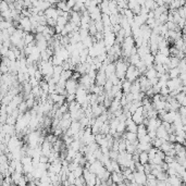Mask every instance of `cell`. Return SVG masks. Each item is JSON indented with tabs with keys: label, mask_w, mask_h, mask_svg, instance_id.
<instances>
[{
	"label": "cell",
	"mask_w": 186,
	"mask_h": 186,
	"mask_svg": "<svg viewBox=\"0 0 186 186\" xmlns=\"http://www.w3.org/2000/svg\"><path fill=\"white\" fill-rule=\"evenodd\" d=\"M28 147L36 148L38 145H41L44 143V138L40 136V133L38 131H31V133L27 135Z\"/></svg>",
	"instance_id": "cell-1"
},
{
	"label": "cell",
	"mask_w": 186,
	"mask_h": 186,
	"mask_svg": "<svg viewBox=\"0 0 186 186\" xmlns=\"http://www.w3.org/2000/svg\"><path fill=\"white\" fill-rule=\"evenodd\" d=\"M115 65H117V71H115V75L121 80V81H125L126 77H125V74H126L127 68H128V64H127L126 61H123L122 59H120L119 61L115 62Z\"/></svg>",
	"instance_id": "cell-2"
},
{
	"label": "cell",
	"mask_w": 186,
	"mask_h": 186,
	"mask_svg": "<svg viewBox=\"0 0 186 186\" xmlns=\"http://www.w3.org/2000/svg\"><path fill=\"white\" fill-rule=\"evenodd\" d=\"M139 76H141V72L138 71V69H137L135 65H133V64L128 65L126 74H125V77H126L127 81H130V82H134V81H136Z\"/></svg>",
	"instance_id": "cell-3"
},
{
	"label": "cell",
	"mask_w": 186,
	"mask_h": 186,
	"mask_svg": "<svg viewBox=\"0 0 186 186\" xmlns=\"http://www.w3.org/2000/svg\"><path fill=\"white\" fill-rule=\"evenodd\" d=\"M146 115H145V111H144V107L141 106V107H138L137 110L133 113L132 115V119L134 120V122L136 123V124H141V123H144V120H145Z\"/></svg>",
	"instance_id": "cell-4"
},
{
	"label": "cell",
	"mask_w": 186,
	"mask_h": 186,
	"mask_svg": "<svg viewBox=\"0 0 186 186\" xmlns=\"http://www.w3.org/2000/svg\"><path fill=\"white\" fill-rule=\"evenodd\" d=\"M20 25H19L18 28H22L24 31H26V32H31L33 28V25H32V22H31V19L27 18V16H23L20 19Z\"/></svg>",
	"instance_id": "cell-5"
},
{
	"label": "cell",
	"mask_w": 186,
	"mask_h": 186,
	"mask_svg": "<svg viewBox=\"0 0 186 186\" xmlns=\"http://www.w3.org/2000/svg\"><path fill=\"white\" fill-rule=\"evenodd\" d=\"M77 81L74 80V78H70L67 81V84H65V89L68 91V94H75L77 91Z\"/></svg>",
	"instance_id": "cell-6"
},
{
	"label": "cell",
	"mask_w": 186,
	"mask_h": 186,
	"mask_svg": "<svg viewBox=\"0 0 186 186\" xmlns=\"http://www.w3.org/2000/svg\"><path fill=\"white\" fill-rule=\"evenodd\" d=\"M134 180L136 181L138 185L146 184L147 183V174L145 172H139V171H134Z\"/></svg>",
	"instance_id": "cell-7"
},
{
	"label": "cell",
	"mask_w": 186,
	"mask_h": 186,
	"mask_svg": "<svg viewBox=\"0 0 186 186\" xmlns=\"http://www.w3.org/2000/svg\"><path fill=\"white\" fill-rule=\"evenodd\" d=\"M111 178H112V181H113L114 184H118V185H122V184H124V180H125L123 173L117 172V171H113V172L111 173Z\"/></svg>",
	"instance_id": "cell-8"
},
{
	"label": "cell",
	"mask_w": 186,
	"mask_h": 186,
	"mask_svg": "<svg viewBox=\"0 0 186 186\" xmlns=\"http://www.w3.org/2000/svg\"><path fill=\"white\" fill-rule=\"evenodd\" d=\"M7 146H8V149L10 150V151H12V150H14L15 148H19V147H21V141H20V139H19L16 136H11V138H10V141L7 143Z\"/></svg>",
	"instance_id": "cell-9"
},
{
	"label": "cell",
	"mask_w": 186,
	"mask_h": 186,
	"mask_svg": "<svg viewBox=\"0 0 186 186\" xmlns=\"http://www.w3.org/2000/svg\"><path fill=\"white\" fill-rule=\"evenodd\" d=\"M107 80H108V76H107V74L104 73V71L99 70V71L97 72L96 84H97V85H100V86H104V84H106V82H107Z\"/></svg>",
	"instance_id": "cell-10"
},
{
	"label": "cell",
	"mask_w": 186,
	"mask_h": 186,
	"mask_svg": "<svg viewBox=\"0 0 186 186\" xmlns=\"http://www.w3.org/2000/svg\"><path fill=\"white\" fill-rule=\"evenodd\" d=\"M170 61V56H164L162 54H156L154 55V63H160V64H168Z\"/></svg>",
	"instance_id": "cell-11"
},
{
	"label": "cell",
	"mask_w": 186,
	"mask_h": 186,
	"mask_svg": "<svg viewBox=\"0 0 186 186\" xmlns=\"http://www.w3.org/2000/svg\"><path fill=\"white\" fill-rule=\"evenodd\" d=\"M169 133L167 130H165V127L161 124V126L158 127V130H157V137H159V138H162V139H164V141H168L169 139Z\"/></svg>",
	"instance_id": "cell-12"
},
{
	"label": "cell",
	"mask_w": 186,
	"mask_h": 186,
	"mask_svg": "<svg viewBox=\"0 0 186 186\" xmlns=\"http://www.w3.org/2000/svg\"><path fill=\"white\" fill-rule=\"evenodd\" d=\"M45 15L47 16V19H57L59 18V14H58V9L54 8V7H49L47 10H45Z\"/></svg>",
	"instance_id": "cell-13"
},
{
	"label": "cell",
	"mask_w": 186,
	"mask_h": 186,
	"mask_svg": "<svg viewBox=\"0 0 186 186\" xmlns=\"http://www.w3.org/2000/svg\"><path fill=\"white\" fill-rule=\"evenodd\" d=\"M176 114H177L176 111H173V110H171V111H168L167 113L164 114L162 121H167V122H169V123H171V124H172V123H174L175 119H176Z\"/></svg>",
	"instance_id": "cell-14"
},
{
	"label": "cell",
	"mask_w": 186,
	"mask_h": 186,
	"mask_svg": "<svg viewBox=\"0 0 186 186\" xmlns=\"http://www.w3.org/2000/svg\"><path fill=\"white\" fill-rule=\"evenodd\" d=\"M137 128H138V124L134 122V120L132 118H127L126 119V130L128 132H134L137 133Z\"/></svg>",
	"instance_id": "cell-15"
},
{
	"label": "cell",
	"mask_w": 186,
	"mask_h": 186,
	"mask_svg": "<svg viewBox=\"0 0 186 186\" xmlns=\"http://www.w3.org/2000/svg\"><path fill=\"white\" fill-rule=\"evenodd\" d=\"M122 138L126 139V141H132V143H134V141H138V135H137V133H134V132H128V131H127L126 133H124V135L122 136Z\"/></svg>",
	"instance_id": "cell-16"
},
{
	"label": "cell",
	"mask_w": 186,
	"mask_h": 186,
	"mask_svg": "<svg viewBox=\"0 0 186 186\" xmlns=\"http://www.w3.org/2000/svg\"><path fill=\"white\" fill-rule=\"evenodd\" d=\"M115 71H117V65H115V63H113V62H110V63L106 67V69H104V73L107 74L108 77L115 74Z\"/></svg>",
	"instance_id": "cell-17"
},
{
	"label": "cell",
	"mask_w": 186,
	"mask_h": 186,
	"mask_svg": "<svg viewBox=\"0 0 186 186\" xmlns=\"http://www.w3.org/2000/svg\"><path fill=\"white\" fill-rule=\"evenodd\" d=\"M141 60L145 62V64L147 65V68H149V67H152L154 63V56L150 52V54H147V55L144 57V58H141Z\"/></svg>",
	"instance_id": "cell-18"
},
{
	"label": "cell",
	"mask_w": 186,
	"mask_h": 186,
	"mask_svg": "<svg viewBox=\"0 0 186 186\" xmlns=\"http://www.w3.org/2000/svg\"><path fill=\"white\" fill-rule=\"evenodd\" d=\"M145 75L148 80H151V78H154V77H158V72H157V70H156L154 67L152 65V67L147 68V71L145 72Z\"/></svg>",
	"instance_id": "cell-19"
},
{
	"label": "cell",
	"mask_w": 186,
	"mask_h": 186,
	"mask_svg": "<svg viewBox=\"0 0 186 186\" xmlns=\"http://www.w3.org/2000/svg\"><path fill=\"white\" fill-rule=\"evenodd\" d=\"M81 20H82V16L80 15L78 12L76 11H73L71 12V18H70V21H72L73 23H75L76 25H78L81 27Z\"/></svg>",
	"instance_id": "cell-20"
},
{
	"label": "cell",
	"mask_w": 186,
	"mask_h": 186,
	"mask_svg": "<svg viewBox=\"0 0 186 186\" xmlns=\"http://www.w3.org/2000/svg\"><path fill=\"white\" fill-rule=\"evenodd\" d=\"M180 61L181 59L177 58V57H174V56H170V61H169V68L170 69H173V68H177L178 64H180Z\"/></svg>",
	"instance_id": "cell-21"
},
{
	"label": "cell",
	"mask_w": 186,
	"mask_h": 186,
	"mask_svg": "<svg viewBox=\"0 0 186 186\" xmlns=\"http://www.w3.org/2000/svg\"><path fill=\"white\" fill-rule=\"evenodd\" d=\"M146 134H148V130H147V126L146 124L141 123V124H138V128H137V135H138V138L141 136H144Z\"/></svg>",
	"instance_id": "cell-22"
},
{
	"label": "cell",
	"mask_w": 186,
	"mask_h": 186,
	"mask_svg": "<svg viewBox=\"0 0 186 186\" xmlns=\"http://www.w3.org/2000/svg\"><path fill=\"white\" fill-rule=\"evenodd\" d=\"M82 144H83V141H81V139H74V141L71 143V145H70L69 148H72V149L76 150V151H80L81 148L83 147Z\"/></svg>",
	"instance_id": "cell-23"
},
{
	"label": "cell",
	"mask_w": 186,
	"mask_h": 186,
	"mask_svg": "<svg viewBox=\"0 0 186 186\" xmlns=\"http://www.w3.org/2000/svg\"><path fill=\"white\" fill-rule=\"evenodd\" d=\"M141 91V83L138 80L136 81H134V82H132V86H131V93H139Z\"/></svg>",
	"instance_id": "cell-24"
},
{
	"label": "cell",
	"mask_w": 186,
	"mask_h": 186,
	"mask_svg": "<svg viewBox=\"0 0 186 186\" xmlns=\"http://www.w3.org/2000/svg\"><path fill=\"white\" fill-rule=\"evenodd\" d=\"M139 162L141 164H146L149 162V154L148 151H141L139 154Z\"/></svg>",
	"instance_id": "cell-25"
},
{
	"label": "cell",
	"mask_w": 186,
	"mask_h": 186,
	"mask_svg": "<svg viewBox=\"0 0 186 186\" xmlns=\"http://www.w3.org/2000/svg\"><path fill=\"white\" fill-rule=\"evenodd\" d=\"M50 60H51V62H52L54 65H62V63L64 62V60L62 59L59 55H57V54H55V55L52 56V58Z\"/></svg>",
	"instance_id": "cell-26"
},
{
	"label": "cell",
	"mask_w": 186,
	"mask_h": 186,
	"mask_svg": "<svg viewBox=\"0 0 186 186\" xmlns=\"http://www.w3.org/2000/svg\"><path fill=\"white\" fill-rule=\"evenodd\" d=\"M131 86H132V82L130 81H123L122 82V91L124 94H127V93H130L131 91Z\"/></svg>",
	"instance_id": "cell-27"
},
{
	"label": "cell",
	"mask_w": 186,
	"mask_h": 186,
	"mask_svg": "<svg viewBox=\"0 0 186 186\" xmlns=\"http://www.w3.org/2000/svg\"><path fill=\"white\" fill-rule=\"evenodd\" d=\"M168 73H169V75H170V78H174V77H178V76H180V74H181V71H180V69H178V67H177V68L170 69Z\"/></svg>",
	"instance_id": "cell-28"
},
{
	"label": "cell",
	"mask_w": 186,
	"mask_h": 186,
	"mask_svg": "<svg viewBox=\"0 0 186 186\" xmlns=\"http://www.w3.org/2000/svg\"><path fill=\"white\" fill-rule=\"evenodd\" d=\"M101 21H102V23H104V27H107V26H112V24H111V20H110V15H109V14L102 13V16H101Z\"/></svg>",
	"instance_id": "cell-29"
},
{
	"label": "cell",
	"mask_w": 186,
	"mask_h": 186,
	"mask_svg": "<svg viewBox=\"0 0 186 186\" xmlns=\"http://www.w3.org/2000/svg\"><path fill=\"white\" fill-rule=\"evenodd\" d=\"M125 130H126V120H120V123L117 127V132L122 134L125 132Z\"/></svg>",
	"instance_id": "cell-30"
},
{
	"label": "cell",
	"mask_w": 186,
	"mask_h": 186,
	"mask_svg": "<svg viewBox=\"0 0 186 186\" xmlns=\"http://www.w3.org/2000/svg\"><path fill=\"white\" fill-rule=\"evenodd\" d=\"M73 71L72 70H63V72L61 73V78L64 81H68L70 78H72Z\"/></svg>",
	"instance_id": "cell-31"
},
{
	"label": "cell",
	"mask_w": 186,
	"mask_h": 186,
	"mask_svg": "<svg viewBox=\"0 0 186 186\" xmlns=\"http://www.w3.org/2000/svg\"><path fill=\"white\" fill-rule=\"evenodd\" d=\"M128 60H130V63L133 64V65H136L139 61L141 60V56L138 55V54H136V55H132L130 58H128Z\"/></svg>",
	"instance_id": "cell-32"
},
{
	"label": "cell",
	"mask_w": 186,
	"mask_h": 186,
	"mask_svg": "<svg viewBox=\"0 0 186 186\" xmlns=\"http://www.w3.org/2000/svg\"><path fill=\"white\" fill-rule=\"evenodd\" d=\"M69 23V19L64 15H60L59 18L57 19V24L58 25H61V26H65Z\"/></svg>",
	"instance_id": "cell-33"
},
{
	"label": "cell",
	"mask_w": 186,
	"mask_h": 186,
	"mask_svg": "<svg viewBox=\"0 0 186 186\" xmlns=\"http://www.w3.org/2000/svg\"><path fill=\"white\" fill-rule=\"evenodd\" d=\"M57 8L60 10H62V11H70L65 0H61L60 2H58V3H57Z\"/></svg>",
	"instance_id": "cell-34"
},
{
	"label": "cell",
	"mask_w": 186,
	"mask_h": 186,
	"mask_svg": "<svg viewBox=\"0 0 186 186\" xmlns=\"http://www.w3.org/2000/svg\"><path fill=\"white\" fill-rule=\"evenodd\" d=\"M73 173H74V175H75V177H81L83 176V173H84V168H83V165H78L74 171H72Z\"/></svg>",
	"instance_id": "cell-35"
},
{
	"label": "cell",
	"mask_w": 186,
	"mask_h": 186,
	"mask_svg": "<svg viewBox=\"0 0 186 186\" xmlns=\"http://www.w3.org/2000/svg\"><path fill=\"white\" fill-rule=\"evenodd\" d=\"M163 141H164V139L157 137V138H154V141H151V144H152V146H154V147H156V148L160 149V147H161V145L163 144Z\"/></svg>",
	"instance_id": "cell-36"
},
{
	"label": "cell",
	"mask_w": 186,
	"mask_h": 186,
	"mask_svg": "<svg viewBox=\"0 0 186 186\" xmlns=\"http://www.w3.org/2000/svg\"><path fill=\"white\" fill-rule=\"evenodd\" d=\"M24 41H25V45L32 44V43H34V41H35V37H34V35H33V34H30V33H27V34H26V36L24 37Z\"/></svg>",
	"instance_id": "cell-37"
},
{
	"label": "cell",
	"mask_w": 186,
	"mask_h": 186,
	"mask_svg": "<svg viewBox=\"0 0 186 186\" xmlns=\"http://www.w3.org/2000/svg\"><path fill=\"white\" fill-rule=\"evenodd\" d=\"M18 108H19V110H20V112H21V113H25L28 109V106H27V104H26V101H24V100H23L22 102L19 104Z\"/></svg>",
	"instance_id": "cell-38"
},
{
	"label": "cell",
	"mask_w": 186,
	"mask_h": 186,
	"mask_svg": "<svg viewBox=\"0 0 186 186\" xmlns=\"http://www.w3.org/2000/svg\"><path fill=\"white\" fill-rule=\"evenodd\" d=\"M5 57H7V58H9L11 61H16V60H18V58H16V56H15V54H14V51H13L12 48H10Z\"/></svg>",
	"instance_id": "cell-39"
},
{
	"label": "cell",
	"mask_w": 186,
	"mask_h": 186,
	"mask_svg": "<svg viewBox=\"0 0 186 186\" xmlns=\"http://www.w3.org/2000/svg\"><path fill=\"white\" fill-rule=\"evenodd\" d=\"M138 141H139V143H151L152 139H151V137L149 136V134H146L144 136L139 137Z\"/></svg>",
	"instance_id": "cell-40"
},
{
	"label": "cell",
	"mask_w": 186,
	"mask_h": 186,
	"mask_svg": "<svg viewBox=\"0 0 186 186\" xmlns=\"http://www.w3.org/2000/svg\"><path fill=\"white\" fill-rule=\"evenodd\" d=\"M7 10H10V5L7 1L2 0V1H1V5H0V11H1V12H5Z\"/></svg>",
	"instance_id": "cell-41"
},
{
	"label": "cell",
	"mask_w": 186,
	"mask_h": 186,
	"mask_svg": "<svg viewBox=\"0 0 186 186\" xmlns=\"http://www.w3.org/2000/svg\"><path fill=\"white\" fill-rule=\"evenodd\" d=\"M27 181H28V178L27 177H25V176H21V178L18 181V183H16V185H19V186H26L28 184L27 183Z\"/></svg>",
	"instance_id": "cell-42"
},
{
	"label": "cell",
	"mask_w": 186,
	"mask_h": 186,
	"mask_svg": "<svg viewBox=\"0 0 186 186\" xmlns=\"http://www.w3.org/2000/svg\"><path fill=\"white\" fill-rule=\"evenodd\" d=\"M177 12H178V14H180L183 19H186V7L185 5H184V7H183V5L180 7L178 10H177Z\"/></svg>",
	"instance_id": "cell-43"
},
{
	"label": "cell",
	"mask_w": 186,
	"mask_h": 186,
	"mask_svg": "<svg viewBox=\"0 0 186 186\" xmlns=\"http://www.w3.org/2000/svg\"><path fill=\"white\" fill-rule=\"evenodd\" d=\"M160 94L162 96H167L168 95H170V89L168 88V86L165 85V86H163V87H161V89H160Z\"/></svg>",
	"instance_id": "cell-44"
},
{
	"label": "cell",
	"mask_w": 186,
	"mask_h": 186,
	"mask_svg": "<svg viewBox=\"0 0 186 186\" xmlns=\"http://www.w3.org/2000/svg\"><path fill=\"white\" fill-rule=\"evenodd\" d=\"M160 54H162L164 56H170V48L169 47H163V48H159V51Z\"/></svg>",
	"instance_id": "cell-45"
},
{
	"label": "cell",
	"mask_w": 186,
	"mask_h": 186,
	"mask_svg": "<svg viewBox=\"0 0 186 186\" xmlns=\"http://www.w3.org/2000/svg\"><path fill=\"white\" fill-rule=\"evenodd\" d=\"M110 158L111 160H118V157H119V151H115V150H110Z\"/></svg>",
	"instance_id": "cell-46"
},
{
	"label": "cell",
	"mask_w": 186,
	"mask_h": 186,
	"mask_svg": "<svg viewBox=\"0 0 186 186\" xmlns=\"http://www.w3.org/2000/svg\"><path fill=\"white\" fill-rule=\"evenodd\" d=\"M47 25H49V26H51V27H55L56 25H57V20L56 19H47Z\"/></svg>",
	"instance_id": "cell-47"
},
{
	"label": "cell",
	"mask_w": 186,
	"mask_h": 186,
	"mask_svg": "<svg viewBox=\"0 0 186 186\" xmlns=\"http://www.w3.org/2000/svg\"><path fill=\"white\" fill-rule=\"evenodd\" d=\"M9 72H10V68L5 63L2 62V64H1V73H2V74H5V73H9Z\"/></svg>",
	"instance_id": "cell-48"
},
{
	"label": "cell",
	"mask_w": 186,
	"mask_h": 186,
	"mask_svg": "<svg viewBox=\"0 0 186 186\" xmlns=\"http://www.w3.org/2000/svg\"><path fill=\"white\" fill-rule=\"evenodd\" d=\"M75 99H76V95H75V94H68V95H67V101H68L69 104L74 101Z\"/></svg>",
	"instance_id": "cell-49"
},
{
	"label": "cell",
	"mask_w": 186,
	"mask_h": 186,
	"mask_svg": "<svg viewBox=\"0 0 186 186\" xmlns=\"http://www.w3.org/2000/svg\"><path fill=\"white\" fill-rule=\"evenodd\" d=\"M76 0H67V5H68L69 9H73L74 5H76Z\"/></svg>",
	"instance_id": "cell-50"
},
{
	"label": "cell",
	"mask_w": 186,
	"mask_h": 186,
	"mask_svg": "<svg viewBox=\"0 0 186 186\" xmlns=\"http://www.w3.org/2000/svg\"><path fill=\"white\" fill-rule=\"evenodd\" d=\"M10 48H8V47H5V46H1V55L3 56V57H5L7 56V54H8V51H9Z\"/></svg>",
	"instance_id": "cell-51"
},
{
	"label": "cell",
	"mask_w": 186,
	"mask_h": 186,
	"mask_svg": "<svg viewBox=\"0 0 186 186\" xmlns=\"http://www.w3.org/2000/svg\"><path fill=\"white\" fill-rule=\"evenodd\" d=\"M46 1H48V2H49V3H51V5H54V3H56V5H57V3H58V2H60L61 0H46Z\"/></svg>",
	"instance_id": "cell-52"
},
{
	"label": "cell",
	"mask_w": 186,
	"mask_h": 186,
	"mask_svg": "<svg viewBox=\"0 0 186 186\" xmlns=\"http://www.w3.org/2000/svg\"><path fill=\"white\" fill-rule=\"evenodd\" d=\"M137 2L139 3L141 5H145V2H146V0H136Z\"/></svg>",
	"instance_id": "cell-53"
}]
</instances>
